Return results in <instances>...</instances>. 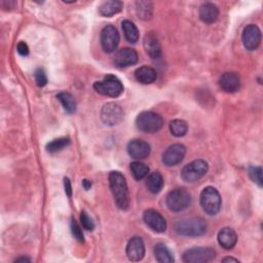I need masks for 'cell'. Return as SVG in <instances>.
<instances>
[{"instance_id":"13","label":"cell","mask_w":263,"mask_h":263,"mask_svg":"<svg viewBox=\"0 0 263 263\" xmlns=\"http://www.w3.org/2000/svg\"><path fill=\"white\" fill-rule=\"evenodd\" d=\"M143 220L145 224L155 232L161 233V232H164L166 229L165 219L159 212L153 209H149L144 212Z\"/></svg>"},{"instance_id":"23","label":"cell","mask_w":263,"mask_h":263,"mask_svg":"<svg viewBox=\"0 0 263 263\" xmlns=\"http://www.w3.org/2000/svg\"><path fill=\"white\" fill-rule=\"evenodd\" d=\"M146 186H147L148 190L153 194L160 192L163 187V178L160 175V173H158V172L151 173L147 178Z\"/></svg>"},{"instance_id":"15","label":"cell","mask_w":263,"mask_h":263,"mask_svg":"<svg viewBox=\"0 0 263 263\" xmlns=\"http://www.w3.org/2000/svg\"><path fill=\"white\" fill-rule=\"evenodd\" d=\"M126 150L128 155L135 159L146 158L151 152L150 145L146 141L141 139H134L129 141Z\"/></svg>"},{"instance_id":"17","label":"cell","mask_w":263,"mask_h":263,"mask_svg":"<svg viewBox=\"0 0 263 263\" xmlns=\"http://www.w3.org/2000/svg\"><path fill=\"white\" fill-rule=\"evenodd\" d=\"M219 85L225 92H235L240 86V78L235 72H226L221 75Z\"/></svg>"},{"instance_id":"34","label":"cell","mask_w":263,"mask_h":263,"mask_svg":"<svg viewBox=\"0 0 263 263\" xmlns=\"http://www.w3.org/2000/svg\"><path fill=\"white\" fill-rule=\"evenodd\" d=\"M34 76H35V81H36L38 86L42 87V86H44L47 83V76H46V74H45L43 69H41V68L37 69L35 71Z\"/></svg>"},{"instance_id":"11","label":"cell","mask_w":263,"mask_h":263,"mask_svg":"<svg viewBox=\"0 0 263 263\" xmlns=\"http://www.w3.org/2000/svg\"><path fill=\"white\" fill-rule=\"evenodd\" d=\"M186 154V147L183 144H173L168 146L162 154V162L166 166L179 164Z\"/></svg>"},{"instance_id":"24","label":"cell","mask_w":263,"mask_h":263,"mask_svg":"<svg viewBox=\"0 0 263 263\" xmlns=\"http://www.w3.org/2000/svg\"><path fill=\"white\" fill-rule=\"evenodd\" d=\"M154 255L158 262L160 263H172L175 261L172 252L167 249L164 243H157L154 247Z\"/></svg>"},{"instance_id":"6","label":"cell","mask_w":263,"mask_h":263,"mask_svg":"<svg viewBox=\"0 0 263 263\" xmlns=\"http://www.w3.org/2000/svg\"><path fill=\"white\" fill-rule=\"evenodd\" d=\"M165 201L172 212H182L190 205L191 196L186 189L176 188L167 194Z\"/></svg>"},{"instance_id":"31","label":"cell","mask_w":263,"mask_h":263,"mask_svg":"<svg viewBox=\"0 0 263 263\" xmlns=\"http://www.w3.org/2000/svg\"><path fill=\"white\" fill-rule=\"evenodd\" d=\"M249 176L254 183H256L259 187H262V168L260 166H250Z\"/></svg>"},{"instance_id":"10","label":"cell","mask_w":263,"mask_h":263,"mask_svg":"<svg viewBox=\"0 0 263 263\" xmlns=\"http://www.w3.org/2000/svg\"><path fill=\"white\" fill-rule=\"evenodd\" d=\"M100 41L101 46L105 52H113L119 44V34L116 28L112 25H107L104 27L101 31Z\"/></svg>"},{"instance_id":"26","label":"cell","mask_w":263,"mask_h":263,"mask_svg":"<svg viewBox=\"0 0 263 263\" xmlns=\"http://www.w3.org/2000/svg\"><path fill=\"white\" fill-rule=\"evenodd\" d=\"M57 99L61 102V104L63 105L64 109L72 114L76 111V107H77V103H76V100L75 98L69 93V92H66V91H61L58 93L57 96Z\"/></svg>"},{"instance_id":"21","label":"cell","mask_w":263,"mask_h":263,"mask_svg":"<svg viewBox=\"0 0 263 263\" xmlns=\"http://www.w3.org/2000/svg\"><path fill=\"white\" fill-rule=\"evenodd\" d=\"M135 77L142 84H151L156 80L157 73L152 67L142 66L135 71Z\"/></svg>"},{"instance_id":"32","label":"cell","mask_w":263,"mask_h":263,"mask_svg":"<svg viewBox=\"0 0 263 263\" xmlns=\"http://www.w3.org/2000/svg\"><path fill=\"white\" fill-rule=\"evenodd\" d=\"M70 227H71V232H72V235L74 236V238L76 240L80 241V242H83L84 241V236H83L82 230H81L80 226L78 225V223L74 219H71Z\"/></svg>"},{"instance_id":"27","label":"cell","mask_w":263,"mask_h":263,"mask_svg":"<svg viewBox=\"0 0 263 263\" xmlns=\"http://www.w3.org/2000/svg\"><path fill=\"white\" fill-rule=\"evenodd\" d=\"M170 130L175 137H183L187 134L188 124L182 119H174L170 122Z\"/></svg>"},{"instance_id":"35","label":"cell","mask_w":263,"mask_h":263,"mask_svg":"<svg viewBox=\"0 0 263 263\" xmlns=\"http://www.w3.org/2000/svg\"><path fill=\"white\" fill-rule=\"evenodd\" d=\"M16 50H17V52H18L21 55H23V57H26V55L29 54V46H28L27 43L24 42V41H20V42L17 43V45H16Z\"/></svg>"},{"instance_id":"7","label":"cell","mask_w":263,"mask_h":263,"mask_svg":"<svg viewBox=\"0 0 263 263\" xmlns=\"http://www.w3.org/2000/svg\"><path fill=\"white\" fill-rule=\"evenodd\" d=\"M209 170L206 161L203 159H195L186 164L181 171V178L185 182H195L202 178Z\"/></svg>"},{"instance_id":"16","label":"cell","mask_w":263,"mask_h":263,"mask_svg":"<svg viewBox=\"0 0 263 263\" xmlns=\"http://www.w3.org/2000/svg\"><path fill=\"white\" fill-rule=\"evenodd\" d=\"M126 256L128 260L137 262L143 259L145 255V245L140 236H133L126 245Z\"/></svg>"},{"instance_id":"28","label":"cell","mask_w":263,"mask_h":263,"mask_svg":"<svg viewBox=\"0 0 263 263\" xmlns=\"http://www.w3.org/2000/svg\"><path fill=\"white\" fill-rule=\"evenodd\" d=\"M130 172L134 176V178L136 180H142L144 179L145 177L148 176V173H149V167L141 162V161H134L130 163Z\"/></svg>"},{"instance_id":"36","label":"cell","mask_w":263,"mask_h":263,"mask_svg":"<svg viewBox=\"0 0 263 263\" xmlns=\"http://www.w3.org/2000/svg\"><path fill=\"white\" fill-rule=\"evenodd\" d=\"M64 187H65L66 194L70 197L72 195V186H71V182L68 178H64Z\"/></svg>"},{"instance_id":"2","label":"cell","mask_w":263,"mask_h":263,"mask_svg":"<svg viewBox=\"0 0 263 263\" xmlns=\"http://www.w3.org/2000/svg\"><path fill=\"white\" fill-rule=\"evenodd\" d=\"M174 227L176 232L183 236H199L206 231V223L199 217L180 219L175 223Z\"/></svg>"},{"instance_id":"12","label":"cell","mask_w":263,"mask_h":263,"mask_svg":"<svg viewBox=\"0 0 263 263\" xmlns=\"http://www.w3.org/2000/svg\"><path fill=\"white\" fill-rule=\"evenodd\" d=\"M241 40H242L243 46L248 50L257 49L261 42V31L259 27L254 24L248 25L242 31Z\"/></svg>"},{"instance_id":"25","label":"cell","mask_w":263,"mask_h":263,"mask_svg":"<svg viewBox=\"0 0 263 263\" xmlns=\"http://www.w3.org/2000/svg\"><path fill=\"white\" fill-rule=\"evenodd\" d=\"M121 26L125 39L130 43H136L139 40V30L137 26L128 20H124L121 23Z\"/></svg>"},{"instance_id":"3","label":"cell","mask_w":263,"mask_h":263,"mask_svg":"<svg viewBox=\"0 0 263 263\" xmlns=\"http://www.w3.org/2000/svg\"><path fill=\"white\" fill-rule=\"evenodd\" d=\"M93 88L97 92L103 96L116 98L122 93L123 84L116 76L108 74L102 80L96 81L93 83Z\"/></svg>"},{"instance_id":"20","label":"cell","mask_w":263,"mask_h":263,"mask_svg":"<svg viewBox=\"0 0 263 263\" xmlns=\"http://www.w3.org/2000/svg\"><path fill=\"white\" fill-rule=\"evenodd\" d=\"M219 16V8L211 2L203 3L199 8V17L203 23L212 24L217 21Z\"/></svg>"},{"instance_id":"18","label":"cell","mask_w":263,"mask_h":263,"mask_svg":"<svg viewBox=\"0 0 263 263\" xmlns=\"http://www.w3.org/2000/svg\"><path fill=\"white\" fill-rule=\"evenodd\" d=\"M217 238H218L219 245L225 250H231L237 241V235L235 231L230 227L222 228L218 232Z\"/></svg>"},{"instance_id":"8","label":"cell","mask_w":263,"mask_h":263,"mask_svg":"<svg viewBox=\"0 0 263 263\" xmlns=\"http://www.w3.org/2000/svg\"><path fill=\"white\" fill-rule=\"evenodd\" d=\"M182 258L186 263H205L216 258V252L212 248L195 247L186 250Z\"/></svg>"},{"instance_id":"30","label":"cell","mask_w":263,"mask_h":263,"mask_svg":"<svg viewBox=\"0 0 263 263\" xmlns=\"http://www.w3.org/2000/svg\"><path fill=\"white\" fill-rule=\"evenodd\" d=\"M137 12L139 17L143 20H148L152 15V4L147 1H138L136 2Z\"/></svg>"},{"instance_id":"5","label":"cell","mask_w":263,"mask_h":263,"mask_svg":"<svg viewBox=\"0 0 263 263\" xmlns=\"http://www.w3.org/2000/svg\"><path fill=\"white\" fill-rule=\"evenodd\" d=\"M200 205L204 213L210 216L218 214L221 208V196L218 190L212 186L203 188L200 193Z\"/></svg>"},{"instance_id":"33","label":"cell","mask_w":263,"mask_h":263,"mask_svg":"<svg viewBox=\"0 0 263 263\" xmlns=\"http://www.w3.org/2000/svg\"><path fill=\"white\" fill-rule=\"evenodd\" d=\"M80 222H81L84 229H86L88 231H92L95 229V223L85 211H82L80 213Z\"/></svg>"},{"instance_id":"19","label":"cell","mask_w":263,"mask_h":263,"mask_svg":"<svg viewBox=\"0 0 263 263\" xmlns=\"http://www.w3.org/2000/svg\"><path fill=\"white\" fill-rule=\"evenodd\" d=\"M144 48L151 59H158L161 54V47L156 35L152 32L148 33L144 38Z\"/></svg>"},{"instance_id":"38","label":"cell","mask_w":263,"mask_h":263,"mask_svg":"<svg viewBox=\"0 0 263 263\" xmlns=\"http://www.w3.org/2000/svg\"><path fill=\"white\" fill-rule=\"evenodd\" d=\"M222 262H238V260L232 257H225L222 259Z\"/></svg>"},{"instance_id":"4","label":"cell","mask_w":263,"mask_h":263,"mask_svg":"<svg viewBox=\"0 0 263 263\" xmlns=\"http://www.w3.org/2000/svg\"><path fill=\"white\" fill-rule=\"evenodd\" d=\"M137 127L143 133H156L163 125L162 117L152 111H144L141 112L136 118Z\"/></svg>"},{"instance_id":"29","label":"cell","mask_w":263,"mask_h":263,"mask_svg":"<svg viewBox=\"0 0 263 263\" xmlns=\"http://www.w3.org/2000/svg\"><path fill=\"white\" fill-rule=\"evenodd\" d=\"M70 144V139L67 137H62V138H58L52 140L51 142H49L46 145V150L50 153H54L58 152L64 148H66L68 145Z\"/></svg>"},{"instance_id":"39","label":"cell","mask_w":263,"mask_h":263,"mask_svg":"<svg viewBox=\"0 0 263 263\" xmlns=\"http://www.w3.org/2000/svg\"><path fill=\"white\" fill-rule=\"evenodd\" d=\"M14 261L15 262H30L31 259H29L27 257H20V258H16Z\"/></svg>"},{"instance_id":"9","label":"cell","mask_w":263,"mask_h":263,"mask_svg":"<svg viewBox=\"0 0 263 263\" xmlns=\"http://www.w3.org/2000/svg\"><path fill=\"white\" fill-rule=\"evenodd\" d=\"M123 116L124 114L122 108L116 103L110 102L102 107L101 119L106 125L113 126L120 123L123 119Z\"/></svg>"},{"instance_id":"1","label":"cell","mask_w":263,"mask_h":263,"mask_svg":"<svg viewBox=\"0 0 263 263\" xmlns=\"http://www.w3.org/2000/svg\"><path fill=\"white\" fill-rule=\"evenodd\" d=\"M109 186L115 201L120 210H126L129 205L128 188L124 176L118 171H112L109 174Z\"/></svg>"},{"instance_id":"14","label":"cell","mask_w":263,"mask_h":263,"mask_svg":"<svg viewBox=\"0 0 263 263\" xmlns=\"http://www.w3.org/2000/svg\"><path fill=\"white\" fill-rule=\"evenodd\" d=\"M138 62V53L134 48L124 47L119 49L113 59V64L117 68H125Z\"/></svg>"},{"instance_id":"22","label":"cell","mask_w":263,"mask_h":263,"mask_svg":"<svg viewBox=\"0 0 263 263\" xmlns=\"http://www.w3.org/2000/svg\"><path fill=\"white\" fill-rule=\"evenodd\" d=\"M122 7H123V4L121 1H117V0L105 1L101 4V6L99 8V13L105 17L112 16V15L120 12Z\"/></svg>"},{"instance_id":"37","label":"cell","mask_w":263,"mask_h":263,"mask_svg":"<svg viewBox=\"0 0 263 263\" xmlns=\"http://www.w3.org/2000/svg\"><path fill=\"white\" fill-rule=\"evenodd\" d=\"M82 186H83V188L85 190H88L91 187V182L89 180H87V179H83L82 180Z\"/></svg>"}]
</instances>
